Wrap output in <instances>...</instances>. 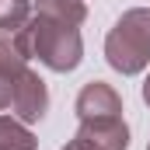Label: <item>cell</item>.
Instances as JSON below:
<instances>
[{"label":"cell","mask_w":150,"mask_h":150,"mask_svg":"<svg viewBox=\"0 0 150 150\" xmlns=\"http://www.w3.org/2000/svg\"><path fill=\"white\" fill-rule=\"evenodd\" d=\"M21 52L28 59H38L42 67L56 70V74H70L84 59V38H80V25L49 18L32 11V18L25 21V28L14 32Z\"/></svg>","instance_id":"obj_1"},{"label":"cell","mask_w":150,"mask_h":150,"mask_svg":"<svg viewBox=\"0 0 150 150\" xmlns=\"http://www.w3.org/2000/svg\"><path fill=\"white\" fill-rule=\"evenodd\" d=\"M105 59L122 77H136L150 63V7L126 11L105 35Z\"/></svg>","instance_id":"obj_2"},{"label":"cell","mask_w":150,"mask_h":150,"mask_svg":"<svg viewBox=\"0 0 150 150\" xmlns=\"http://www.w3.org/2000/svg\"><path fill=\"white\" fill-rule=\"evenodd\" d=\"M11 108H14V119L21 122H42L45 112H49V87L45 80L25 67V74L18 77V87H14V98H11Z\"/></svg>","instance_id":"obj_3"},{"label":"cell","mask_w":150,"mask_h":150,"mask_svg":"<svg viewBox=\"0 0 150 150\" xmlns=\"http://www.w3.org/2000/svg\"><path fill=\"white\" fill-rule=\"evenodd\" d=\"M74 140H80L87 150H129V126L122 115L84 119Z\"/></svg>","instance_id":"obj_4"},{"label":"cell","mask_w":150,"mask_h":150,"mask_svg":"<svg viewBox=\"0 0 150 150\" xmlns=\"http://www.w3.org/2000/svg\"><path fill=\"white\" fill-rule=\"evenodd\" d=\"M74 108H77V119H80V122H84V119L122 115V98H119V91H115L112 84H105V80H91V84L80 87Z\"/></svg>","instance_id":"obj_5"},{"label":"cell","mask_w":150,"mask_h":150,"mask_svg":"<svg viewBox=\"0 0 150 150\" xmlns=\"http://www.w3.org/2000/svg\"><path fill=\"white\" fill-rule=\"evenodd\" d=\"M25 67H28V56L21 52L14 32H0V112L11 108L18 77L25 74Z\"/></svg>","instance_id":"obj_6"},{"label":"cell","mask_w":150,"mask_h":150,"mask_svg":"<svg viewBox=\"0 0 150 150\" xmlns=\"http://www.w3.org/2000/svg\"><path fill=\"white\" fill-rule=\"evenodd\" d=\"M0 150H38V140L28 129V122L0 115Z\"/></svg>","instance_id":"obj_7"},{"label":"cell","mask_w":150,"mask_h":150,"mask_svg":"<svg viewBox=\"0 0 150 150\" xmlns=\"http://www.w3.org/2000/svg\"><path fill=\"white\" fill-rule=\"evenodd\" d=\"M38 14H49V18H59V21H70V25H84L87 18V4L84 0H32Z\"/></svg>","instance_id":"obj_8"},{"label":"cell","mask_w":150,"mask_h":150,"mask_svg":"<svg viewBox=\"0 0 150 150\" xmlns=\"http://www.w3.org/2000/svg\"><path fill=\"white\" fill-rule=\"evenodd\" d=\"M32 0H0V32H18L32 18Z\"/></svg>","instance_id":"obj_9"},{"label":"cell","mask_w":150,"mask_h":150,"mask_svg":"<svg viewBox=\"0 0 150 150\" xmlns=\"http://www.w3.org/2000/svg\"><path fill=\"white\" fill-rule=\"evenodd\" d=\"M143 101H147V108H150V74H147V80H143Z\"/></svg>","instance_id":"obj_10"},{"label":"cell","mask_w":150,"mask_h":150,"mask_svg":"<svg viewBox=\"0 0 150 150\" xmlns=\"http://www.w3.org/2000/svg\"><path fill=\"white\" fill-rule=\"evenodd\" d=\"M63 150H87V147H84L80 140H70V143H67V147H63Z\"/></svg>","instance_id":"obj_11"},{"label":"cell","mask_w":150,"mask_h":150,"mask_svg":"<svg viewBox=\"0 0 150 150\" xmlns=\"http://www.w3.org/2000/svg\"><path fill=\"white\" fill-rule=\"evenodd\" d=\"M147 150H150V147H147Z\"/></svg>","instance_id":"obj_12"}]
</instances>
